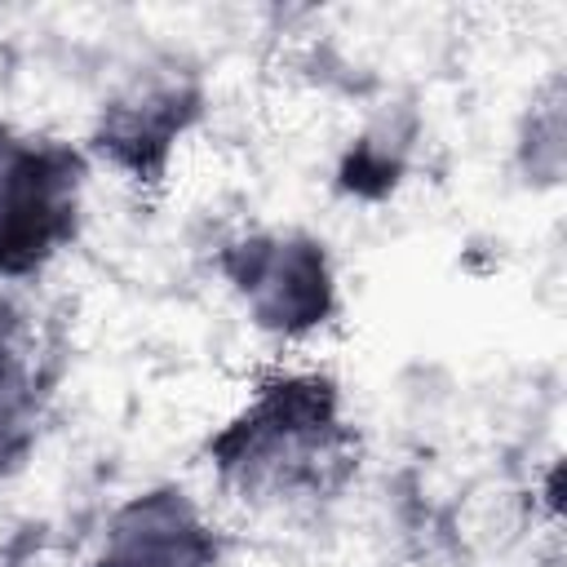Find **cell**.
<instances>
[{
  "instance_id": "1",
  "label": "cell",
  "mask_w": 567,
  "mask_h": 567,
  "mask_svg": "<svg viewBox=\"0 0 567 567\" xmlns=\"http://www.w3.org/2000/svg\"><path fill=\"white\" fill-rule=\"evenodd\" d=\"M368 461L346 385L323 368H275L204 439V465L221 501L257 518H310L332 509Z\"/></svg>"
},
{
  "instance_id": "2",
  "label": "cell",
  "mask_w": 567,
  "mask_h": 567,
  "mask_svg": "<svg viewBox=\"0 0 567 567\" xmlns=\"http://www.w3.org/2000/svg\"><path fill=\"white\" fill-rule=\"evenodd\" d=\"M208 115L204 66L168 44L128 53L106 80L89 115L84 155L133 186H159L182 142Z\"/></svg>"
},
{
  "instance_id": "3",
  "label": "cell",
  "mask_w": 567,
  "mask_h": 567,
  "mask_svg": "<svg viewBox=\"0 0 567 567\" xmlns=\"http://www.w3.org/2000/svg\"><path fill=\"white\" fill-rule=\"evenodd\" d=\"M89 173L75 137L0 120V288H35L80 239Z\"/></svg>"
},
{
  "instance_id": "4",
  "label": "cell",
  "mask_w": 567,
  "mask_h": 567,
  "mask_svg": "<svg viewBox=\"0 0 567 567\" xmlns=\"http://www.w3.org/2000/svg\"><path fill=\"white\" fill-rule=\"evenodd\" d=\"M213 270L244 319L275 346H306L341 315V270L323 235L292 221H261L226 235Z\"/></svg>"
},
{
  "instance_id": "5",
  "label": "cell",
  "mask_w": 567,
  "mask_h": 567,
  "mask_svg": "<svg viewBox=\"0 0 567 567\" xmlns=\"http://www.w3.org/2000/svg\"><path fill=\"white\" fill-rule=\"evenodd\" d=\"M226 527L186 483L159 478L120 496L80 567H226Z\"/></svg>"
},
{
  "instance_id": "6",
  "label": "cell",
  "mask_w": 567,
  "mask_h": 567,
  "mask_svg": "<svg viewBox=\"0 0 567 567\" xmlns=\"http://www.w3.org/2000/svg\"><path fill=\"white\" fill-rule=\"evenodd\" d=\"M412 164V124L403 120H368L359 137H350L341 164H337V186L350 199H381L390 195Z\"/></svg>"
},
{
  "instance_id": "7",
  "label": "cell",
  "mask_w": 567,
  "mask_h": 567,
  "mask_svg": "<svg viewBox=\"0 0 567 567\" xmlns=\"http://www.w3.org/2000/svg\"><path fill=\"white\" fill-rule=\"evenodd\" d=\"M563 137H567V120H563V84L558 75L527 102L518 133H514V155H518V173L532 186H554L563 177Z\"/></svg>"
},
{
  "instance_id": "8",
  "label": "cell",
  "mask_w": 567,
  "mask_h": 567,
  "mask_svg": "<svg viewBox=\"0 0 567 567\" xmlns=\"http://www.w3.org/2000/svg\"><path fill=\"white\" fill-rule=\"evenodd\" d=\"M0 567H53L44 527H22L0 545Z\"/></svg>"
}]
</instances>
